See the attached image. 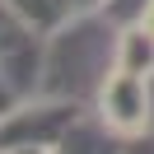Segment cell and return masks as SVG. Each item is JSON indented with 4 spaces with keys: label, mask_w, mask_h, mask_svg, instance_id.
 <instances>
[{
    "label": "cell",
    "mask_w": 154,
    "mask_h": 154,
    "mask_svg": "<svg viewBox=\"0 0 154 154\" xmlns=\"http://www.w3.org/2000/svg\"><path fill=\"white\" fill-rule=\"evenodd\" d=\"M47 75V33L28 28L0 0V117L38 94Z\"/></svg>",
    "instance_id": "obj_1"
},
{
    "label": "cell",
    "mask_w": 154,
    "mask_h": 154,
    "mask_svg": "<svg viewBox=\"0 0 154 154\" xmlns=\"http://www.w3.org/2000/svg\"><path fill=\"white\" fill-rule=\"evenodd\" d=\"M79 117H84V107L75 98H38L33 94L0 117V149H14V145H51L56 149Z\"/></svg>",
    "instance_id": "obj_2"
},
{
    "label": "cell",
    "mask_w": 154,
    "mask_h": 154,
    "mask_svg": "<svg viewBox=\"0 0 154 154\" xmlns=\"http://www.w3.org/2000/svg\"><path fill=\"white\" fill-rule=\"evenodd\" d=\"M94 112L103 117L122 140H126V135L149 131V126H154V94H149V79L107 66V75L98 79V94H94Z\"/></svg>",
    "instance_id": "obj_3"
},
{
    "label": "cell",
    "mask_w": 154,
    "mask_h": 154,
    "mask_svg": "<svg viewBox=\"0 0 154 154\" xmlns=\"http://www.w3.org/2000/svg\"><path fill=\"white\" fill-rule=\"evenodd\" d=\"M112 66L131 70V75H145V79L154 75V33L140 19L135 23H117V33H112Z\"/></svg>",
    "instance_id": "obj_4"
},
{
    "label": "cell",
    "mask_w": 154,
    "mask_h": 154,
    "mask_svg": "<svg viewBox=\"0 0 154 154\" xmlns=\"http://www.w3.org/2000/svg\"><path fill=\"white\" fill-rule=\"evenodd\" d=\"M56 154H122V135L94 112V117H79L66 131V140L56 145Z\"/></svg>",
    "instance_id": "obj_5"
},
{
    "label": "cell",
    "mask_w": 154,
    "mask_h": 154,
    "mask_svg": "<svg viewBox=\"0 0 154 154\" xmlns=\"http://www.w3.org/2000/svg\"><path fill=\"white\" fill-rule=\"evenodd\" d=\"M14 14H19L28 28H38V33H61L66 28V14H61V0H5Z\"/></svg>",
    "instance_id": "obj_6"
},
{
    "label": "cell",
    "mask_w": 154,
    "mask_h": 154,
    "mask_svg": "<svg viewBox=\"0 0 154 154\" xmlns=\"http://www.w3.org/2000/svg\"><path fill=\"white\" fill-rule=\"evenodd\" d=\"M145 5H149V0H107V5H103V19H112V23H135Z\"/></svg>",
    "instance_id": "obj_7"
},
{
    "label": "cell",
    "mask_w": 154,
    "mask_h": 154,
    "mask_svg": "<svg viewBox=\"0 0 154 154\" xmlns=\"http://www.w3.org/2000/svg\"><path fill=\"white\" fill-rule=\"evenodd\" d=\"M107 0H61V14H66V28L79 19H94V14H103Z\"/></svg>",
    "instance_id": "obj_8"
},
{
    "label": "cell",
    "mask_w": 154,
    "mask_h": 154,
    "mask_svg": "<svg viewBox=\"0 0 154 154\" xmlns=\"http://www.w3.org/2000/svg\"><path fill=\"white\" fill-rule=\"evenodd\" d=\"M122 154H154V126L140 131V135H126V140H122Z\"/></svg>",
    "instance_id": "obj_9"
},
{
    "label": "cell",
    "mask_w": 154,
    "mask_h": 154,
    "mask_svg": "<svg viewBox=\"0 0 154 154\" xmlns=\"http://www.w3.org/2000/svg\"><path fill=\"white\" fill-rule=\"evenodd\" d=\"M0 154H56L51 145H14V149H0Z\"/></svg>",
    "instance_id": "obj_10"
},
{
    "label": "cell",
    "mask_w": 154,
    "mask_h": 154,
    "mask_svg": "<svg viewBox=\"0 0 154 154\" xmlns=\"http://www.w3.org/2000/svg\"><path fill=\"white\" fill-rule=\"evenodd\" d=\"M140 23H145V28L154 33V0H149V5H145V10H140Z\"/></svg>",
    "instance_id": "obj_11"
}]
</instances>
